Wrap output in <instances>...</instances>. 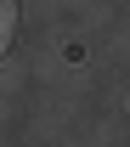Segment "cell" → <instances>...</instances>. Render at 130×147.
<instances>
[{
	"label": "cell",
	"mask_w": 130,
	"mask_h": 147,
	"mask_svg": "<svg viewBox=\"0 0 130 147\" xmlns=\"http://www.w3.org/2000/svg\"><path fill=\"white\" fill-rule=\"evenodd\" d=\"M11 40H17V0H0V57L11 51Z\"/></svg>",
	"instance_id": "1"
}]
</instances>
